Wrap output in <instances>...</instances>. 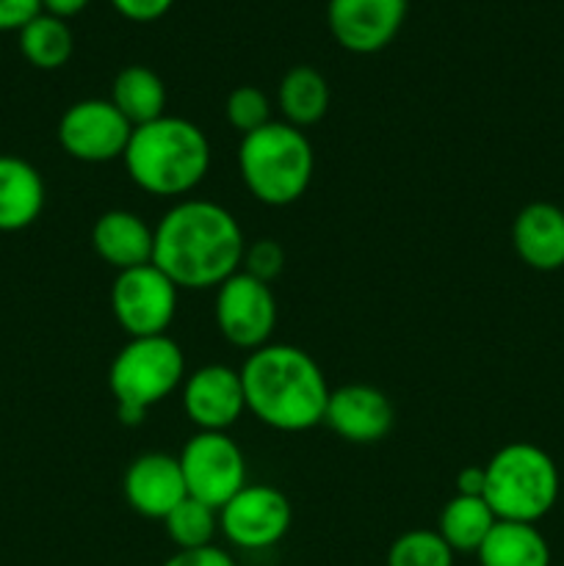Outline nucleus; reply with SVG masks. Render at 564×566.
I'll return each mask as SVG.
<instances>
[{"instance_id": "1", "label": "nucleus", "mask_w": 564, "mask_h": 566, "mask_svg": "<svg viewBox=\"0 0 564 566\" xmlns=\"http://www.w3.org/2000/svg\"><path fill=\"white\" fill-rule=\"evenodd\" d=\"M243 230L210 199H180L155 224L153 263L180 291H216L241 271Z\"/></svg>"}, {"instance_id": "2", "label": "nucleus", "mask_w": 564, "mask_h": 566, "mask_svg": "<svg viewBox=\"0 0 564 566\" xmlns=\"http://www.w3.org/2000/svg\"><path fill=\"white\" fill-rule=\"evenodd\" d=\"M247 412L263 426L299 434L324 423L332 387L321 365L304 348L269 343L241 365Z\"/></svg>"}, {"instance_id": "3", "label": "nucleus", "mask_w": 564, "mask_h": 566, "mask_svg": "<svg viewBox=\"0 0 564 566\" xmlns=\"http://www.w3.org/2000/svg\"><path fill=\"white\" fill-rule=\"evenodd\" d=\"M127 177L142 191L180 199L205 180L210 169V142L205 130L182 116H160L133 127L125 155Z\"/></svg>"}, {"instance_id": "4", "label": "nucleus", "mask_w": 564, "mask_h": 566, "mask_svg": "<svg viewBox=\"0 0 564 566\" xmlns=\"http://www.w3.org/2000/svg\"><path fill=\"white\" fill-rule=\"evenodd\" d=\"M238 171L247 191L269 208H288L307 193L315 175V153L299 127L274 122L241 138Z\"/></svg>"}, {"instance_id": "5", "label": "nucleus", "mask_w": 564, "mask_h": 566, "mask_svg": "<svg viewBox=\"0 0 564 566\" xmlns=\"http://www.w3.org/2000/svg\"><path fill=\"white\" fill-rule=\"evenodd\" d=\"M558 468L531 442H509L484 464V501L498 520L536 525L558 501Z\"/></svg>"}, {"instance_id": "6", "label": "nucleus", "mask_w": 564, "mask_h": 566, "mask_svg": "<svg viewBox=\"0 0 564 566\" xmlns=\"http://www.w3.org/2000/svg\"><path fill=\"white\" fill-rule=\"evenodd\" d=\"M186 376V354L169 335L130 337L108 368V390L119 423H142L149 409L182 387Z\"/></svg>"}, {"instance_id": "7", "label": "nucleus", "mask_w": 564, "mask_h": 566, "mask_svg": "<svg viewBox=\"0 0 564 566\" xmlns=\"http://www.w3.org/2000/svg\"><path fill=\"white\" fill-rule=\"evenodd\" d=\"M177 462L188 497L216 512L249 484L247 459L227 431H197L182 446Z\"/></svg>"}, {"instance_id": "8", "label": "nucleus", "mask_w": 564, "mask_h": 566, "mask_svg": "<svg viewBox=\"0 0 564 566\" xmlns=\"http://www.w3.org/2000/svg\"><path fill=\"white\" fill-rule=\"evenodd\" d=\"M180 287L155 263L119 271L111 285V313L127 337L169 335Z\"/></svg>"}, {"instance_id": "9", "label": "nucleus", "mask_w": 564, "mask_h": 566, "mask_svg": "<svg viewBox=\"0 0 564 566\" xmlns=\"http://www.w3.org/2000/svg\"><path fill=\"white\" fill-rule=\"evenodd\" d=\"M213 318L221 337L243 352L269 346L276 326V298L269 282L238 271L216 287Z\"/></svg>"}, {"instance_id": "10", "label": "nucleus", "mask_w": 564, "mask_h": 566, "mask_svg": "<svg viewBox=\"0 0 564 566\" xmlns=\"http://www.w3.org/2000/svg\"><path fill=\"white\" fill-rule=\"evenodd\" d=\"M291 501L271 484H247L219 509V531L241 551L274 547L291 531Z\"/></svg>"}, {"instance_id": "11", "label": "nucleus", "mask_w": 564, "mask_h": 566, "mask_svg": "<svg viewBox=\"0 0 564 566\" xmlns=\"http://www.w3.org/2000/svg\"><path fill=\"white\" fill-rule=\"evenodd\" d=\"M133 125L111 99H77L61 114L59 144L81 164H108L125 155Z\"/></svg>"}, {"instance_id": "12", "label": "nucleus", "mask_w": 564, "mask_h": 566, "mask_svg": "<svg viewBox=\"0 0 564 566\" xmlns=\"http://www.w3.org/2000/svg\"><path fill=\"white\" fill-rule=\"evenodd\" d=\"M182 412L197 431H230L247 412L241 370L230 365H202L182 381Z\"/></svg>"}, {"instance_id": "13", "label": "nucleus", "mask_w": 564, "mask_h": 566, "mask_svg": "<svg viewBox=\"0 0 564 566\" xmlns=\"http://www.w3.org/2000/svg\"><path fill=\"white\" fill-rule=\"evenodd\" d=\"M407 0H330L326 22L343 50L357 55L379 53L398 36Z\"/></svg>"}, {"instance_id": "14", "label": "nucleus", "mask_w": 564, "mask_h": 566, "mask_svg": "<svg viewBox=\"0 0 564 566\" xmlns=\"http://www.w3.org/2000/svg\"><path fill=\"white\" fill-rule=\"evenodd\" d=\"M324 423L352 446H374L390 434L396 409L379 387L343 385L330 392Z\"/></svg>"}, {"instance_id": "15", "label": "nucleus", "mask_w": 564, "mask_h": 566, "mask_svg": "<svg viewBox=\"0 0 564 566\" xmlns=\"http://www.w3.org/2000/svg\"><path fill=\"white\" fill-rule=\"evenodd\" d=\"M122 492L133 512L147 520H160V523L171 509L180 506L188 497L180 462L177 457L160 451L133 459L122 479Z\"/></svg>"}, {"instance_id": "16", "label": "nucleus", "mask_w": 564, "mask_h": 566, "mask_svg": "<svg viewBox=\"0 0 564 566\" xmlns=\"http://www.w3.org/2000/svg\"><path fill=\"white\" fill-rule=\"evenodd\" d=\"M92 247L103 263L116 269V274L138 269V265L153 263L155 227H149L133 210H105L92 227Z\"/></svg>"}, {"instance_id": "17", "label": "nucleus", "mask_w": 564, "mask_h": 566, "mask_svg": "<svg viewBox=\"0 0 564 566\" xmlns=\"http://www.w3.org/2000/svg\"><path fill=\"white\" fill-rule=\"evenodd\" d=\"M512 247L529 269H564V210L553 202L525 205L514 216Z\"/></svg>"}, {"instance_id": "18", "label": "nucleus", "mask_w": 564, "mask_h": 566, "mask_svg": "<svg viewBox=\"0 0 564 566\" xmlns=\"http://www.w3.org/2000/svg\"><path fill=\"white\" fill-rule=\"evenodd\" d=\"M44 180L33 164L17 155H0V232L31 227L44 210Z\"/></svg>"}, {"instance_id": "19", "label": "nucleus", "mask_w": 564, "mask_h": 566, "mask_svg": "<svg viewBox=\"0 0 564 566\" xmlns=\"http://www.w3.org/2000/svg\"><path fill=\"white\" fill-rule=\"evenodd\" d=\"M276 105L285 125L299 130L318 125L330 111V83L315 66H291L276 88Z\"/></svg>"}, {"instance_id": "20", "label": "nucleus", "mask_w": 564, "mask_h": 566, "mask_svg": "<svg viewBox=\"0 0 564 566\" xmlns=\"http://www.w3.org/2000/svg\"><path fill=\"white\" fill-rule=\"evenodd\" d=\"M476 558L481 566H551V545L536 525L498 520Z\"/></svg>"}, {"instance_id": "21", "label": "nucleus", "mask_w": 564, "mask_h": 566, "mask_svg": "<svg viewBox=\"0 0 564 566\" xmlns=\"http://www.w3.org/2000/svg\"><path fill=\"white\" fill-rule=\"evenodd\" d=\"M111 103L133 127L149 125V122L166 116V86L158 72H153L149 66H125L114 77Z\"/></svg>"}, {"instance_id": "22", "label": "nucleus", "mask_w": 564, "mask_h": 566, "mask_svg": "<svg viewBox=\"0 0 564 566\" xmlns=\"http://www.w3.org/2000/svg\"><path fill=\"white\" fill-rule=\"evenodd\" d=\"M498 517L484 497L453 495L442 506L437 534L446 539L453 553H479L490 531L495 528Z\"/></svg>"}, {"instance_id": "23", "label": "nucleus", "mask_w": 564, "mask_h": 566, "mask_svg": "<svg viewBox=\"0 0 564 566\" xmlns=\"http://www.w3.org/2000/svg\"><path fill=\"white\" fill-rule=\"evenodd\" d=\"M17 33H20V53L36 70H59L72 59V50H75V39L66 20L48 11L33 17Z\"/></svg>"}, {"instance_id": "24", "label": "nucleus", "mask_w": 564, "mask_h": 566, "mask_svg": "<svg viewBox=\"0 0 564 566\" xmlns=\"http://www.w3.org/2000/svg\"><path fill=\"white\" fill-rule=\"evenodd\" d=\"M166 536L177 545V551H197L213 545L219 534V512L205 503L186 497L180 506L171 509L164 520Z\"/></svg>"}, {"instance_id": "25", "label": "nucleus", "mask_w": 564, "mask_h": 566, "mask_svg": "<svg viewBox=\"0 0 564 566\" xmlns=\"http://www.w3.org/2000/svg\"><path fill=\"white\" fill-rule=\"evenodd\" d=\"M457 553L437 531L415 528L398 536L387 551V566H453Z\"/></svg>"}, {"instance_id": "26", "label": "nucleus", "mask_w": 564, "mask_h": 566, "mask_svg": "<svg viewBox=\"0 0 564 566\" xmlns=\"http://www.w3.org/2000/svg\"><path fill=\"white\" fill-rule=\"evenodd\" d=\"M224 116L236 133L249 136L271 122V103L258 86H238L227 94Z\"/></svg>"}, {"instance_id": "27", "label": "nucleus", "mask_w": 564, "mask_h": 566, "mask_svg": "<svg viewBox=\"0 0 564 566\" xmlns=\"http://www.w3.org/2000/svg\"><path fill=\"white\" fill-rule=\"evenodd\" d=\"M285 269V249L274 241V238H260L252 247L243 249V263L241 271L260 282H274L276 276Z\"/></svg>"}, {"instance_id": "28", "label": "nucleus", "mask_w": 564, "mask_h": 566, "mask_svg": "<svg viewBox=\"0 0 564 566\" xmlns=\"http://www.w3.org/2000/svg\"><path fill=\"white\" fill-rule=\"evenodd\" d=\"M111 6L130 22H155L175 6V0H111Z\"/></svg>"}, {"instance_id": "29", "label": "nucleus", "mask_w": 564, "mask_h": 566, "mask_svg": "<svg viewBox=\"0 0 564 566\" xmlns=\"http://www.w3.org/2000/svg\"><path fill=\"white\" fill-rule=\"evenodd\" d=\"M42 11V0H0V31H20Z\"/></svg>"}, {"instance_id": "30", "label": "nucleus", "mask_w": 564, "mask_h": 566, "mask_svg": "<svg viewBox=\"0 0 564 566\" xmlns=\"http://www.w3.org/2000/svg\"><path fill=\"white\" fill-rule=\"evenodd\" d=\"M164 566H236L232 556L221 547L208 545L197 547V551H177L175 556H169Z\"/></svg>"}, {"instance_id": "31", "label": "nucleus", "mask_w": 564, "mask_h": 566, "mask_svg": "<svg viewBox=\"0 0 564 566\" xmlns=\"http://www.w3.org/2000/svg\"><path fill=\"white\" fill-rule=\"evenodd\" d=\"M457 495L484 497V468L481 464H468L457 475Z\"/></svg>"}, {"instance_id": "32", "label": "nucleus", "mask_w": 564, "mask_h": 566, "mask_svg": "<svg viewBox=\"0 0 564 566\" xmlns=\"http://www.w3.org/2000/svg\"><path fill=\"white\" fill-rule=\"evenodd\" d=\"M88 3H92V0H42V9L48 11V14H55L61 17V20H66V17L81 14Z\"/></svg>"}]
</instances>
